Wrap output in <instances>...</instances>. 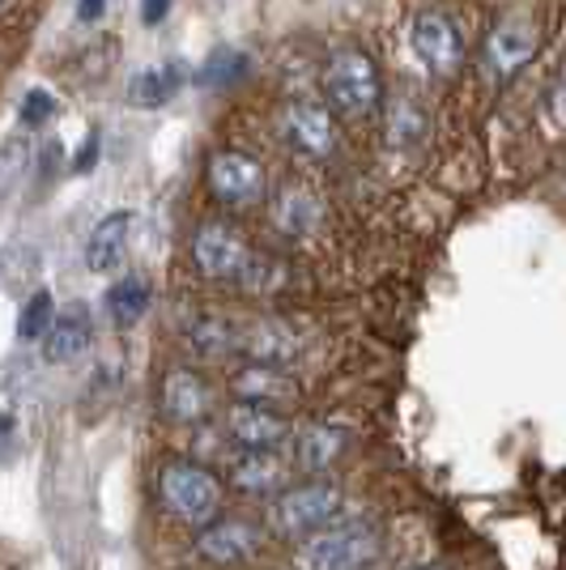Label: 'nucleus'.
I'll list each match as a JSON object with an SVG mask.
<instances>
[{
	"label": "nucleus",
	"instance_id": "f704fd0d",
	"mask_svg": "<svg viewBox=\"0 0 566 570\" xmlns=\"http://www.w3.org/2000/svg\"><path fill=\"white\" fill-rule=\"evenodd\" d=\"M0 4H4V0H0Z\"/></svg>",
	"mask_w": 566,
	"mask_h": 570
},
{
	"label": "nucleus",
	"instance_id": "ddd939ff",
	"mask_svg": "<svg viewBox=\"0 0 566 570\" xmlns=\"http://www.w3.org/2000/svg\"><path fill=\"white\" fill-rule=\"evenodd\" d=\"M238 350L247 354V362H256V366L285 371L290 362H299L303 341H299V328L285 324V320H256L247 333L238 336Z\"/></svg>",
	"mask_w": 566,
	"mask_h": 570
},
{
	"label": "nucleus",
	"instance_id": "f3484780",
	"mask_svg": "<svg viewBox=\"0 0 566 570\" xmlns=\"http://www.w3.org/2000/svg\"><path fill=\"white\" fill-rule=\"evenodd\" d=\"M350 448V434L332 422H315V426H303L299 439H294V469L299 473H329L332 464L345 455Z\"/></svg>",
	"mask_w": 566,
	"mask_h": 570
},
{
	"label": "nucleus",
	"instance_id": "bb28decb",
	"mask_svg": "<svg viewBox=\"0 0 566 570\" xmlns=\"http://www.w3.org/2000/svg\"><path fill=\"white\" fill-rule=\"evenodd\" d=\"M238 282L247 285L252 294H273V289L285 282V273H282V264L269 261V256H247L243 273H238Z\"/></svg>",
	"mask_w": 566,
	"mask_h": 570
},
{
	"label": "nucleus",
	"instance_id": "6e6552de",
	"mask_svg": "<svg viewBox=\"0 0 566 570\" xmlns=\"http://www.w3.org/2000/svg\"><path fill=\"white\" fill-rule=\"evenodd\" d=\"M541 51V26L528 13H507L486 39V69L495 77H511Z\"/></svg>",
	"mask_w": 566,
	"mask_h": 570
},
{
	"label": "nucleus",
	"instance_id": "aec40b11",
	"mask_svg": "<svg viewBox=\"0 0 566 570\" xmlns=\"http://www.w3.org/2000/svg\"><path fill=\"white\" fill-rule=\"evenodd\" d=\"M273 222H277V230L290 238H303L315 230V222H320V200L303 188H285L282 200L273 205Z\"/></svg>",
	"mask_w": 566,
	"mask_h": 570
},
{
	"label": "nucleus",
	"instance_id": "2f4dec72",
	"mask_svg": "<svg viewBox=\"0 0 566 570\" xmlns=\"http://www.w3.org/2000/svg\"><path fill=\"white\" fill-rule=\"evenodd\" d=\"M18 439V422H13V413H0V448H9Z\"/></svg>",
	"mask_w": 566,
	"mask_h": 570
},
{
	"label": "nucleus",
	"instance_id": "393cba45",
	"mask_svg": "<svg viewBox=\"0 0 566 570\" xmlns=\"http://www.w3.org/2000/svg\"><path fill=\"white\" fill-rule=\"evenodd\" d=\"M175 90H179V65L145 69V72H137V81H133V95H137L142 107H163V102H170Z\"/></svg>",
	"mask_w": 566,
	"mask_h": 570
},
{
	"label": "nucleus",
	"instance_id": "a211bd4d",
	"mask_svg": "<svg viewBox=\"0 0 566 570\" xmlns=\"http://www.w3.org/2000/svg\"><path fill=\"white\" fill-rule=\"evenodd\" d=\"M231 392H235V401L264 404V409H277V404H290L294 396H299V387L290 383V375H285V371L256 366V362H247L235 380H231Z\"/></svg>",
	"mask_w": 566,
	"mask_h": 570
},
{
	"label": "nucleus",
	"instance_id": "412c9836",
	"mask_svg": "<svg viewBox=\"0 0 566 570\" xmlns=\"http://www.w3.org/2000/svg\"><path fill=\"white\" fill-rule=\"evenodd\" d=\"M35 167V141L26 132H9L0 141V205L22 188L26 170Z\"/></svg>",
	"mask_w": 566,
	"mask_h": 570
},
{
	"label": "nucleus",
	"instance_id": "1a4fd4ad",
	"mask_svg": "<svg viewBox=\"0 0 566 570\" xmlns=\"http://www.w3.org/2000/svg\"><path fill=\"white\" fill-rule=\"evenodd\" d=\"M282 128L294 149H303L311 158H329L336 149V124L332 111L315 98H290L282 111Z\"/></svg>",
	"mask_w": 566,
	"mask_h": 570
},
{
	"label": "nucleus",
	"instance_id": "cd10ccee",
	"mask_svg": "<svg viewBox=\"0 0 566 570\" xmlns=\"http://www.w3.org/2000/svg\"><path fill=\"white\" fill-rule=\"evenodd\" d=\"M18 116H22L26 132H30V128H43V124L56 116V95H51V90H43V86H30V90L22 95Z\"/></svg>",
	"mask_w": 566,
	"mask_h": 570
},
{
	"label": "nucleus",
	"instance_id": "f257e3e1",
	"mask_svg": "<svg viewBox=\"0 0 566 570\" xmlns=\"http://www.w3.org/2000/svg\"><path fill=\"white\" fill-rule=\"evenodd\" d=\"M383 537L371 520H336L299 541L290 567L294 570H367L379 562Z\"/></svg>",
	"mask_w": 566,
	"mask_h": 570
},
{
	"label": "nucleus",
	"instance_id": "c756f323",
	"mask_svg": "<svg viewBox=\"0 0 566 570\" xmlns=\"http://www.w3.org/2000/svg\"><path fill=\"white\" fill-rule=\"evenodd\" d=\"M170 13V0H142V22L145 26H163Z\"/></svg>",
	"mask_w": 566,
	"mask_h": 570
},
{
	"label": "nucleus",
	"instance_id": "a878e982",
	"mask_svg": "<svg viewBox=\"0 0 566 570\" xmlns=\"http://www.w3.org/2000/svg\"><path fill=\"white\" fill-rule=\"evenodd\" d=\"M247 72V56L243 51H235V48H217L201 65V72H196V81L201 86H209V90H222V86H231V81H238Z\"/></svg>",
	"mask_w": 566,
	"mask_h": 570
},
{
	"label": "nucleus",
	"instance_id": "4be33fe9",
	"mask_svg": "<svg viewBox=\"0 0 566 570\" xmlns=\"http://www.w3.org/2000/svg\"><path fill=\"white\" fill-rule=\"evenodd\" d=\"M188 345L201 357H226L231 350H238V333L222 315H196L188 324Z\"/></svg>",
	"mask_w": 566,
	"mask_h": 570
},
{
	"label": "nucleus",
	"instance_id": "473e14b6",
	"mask_svg": "<svg viewBox=\"0 0 566 570\" xmlns=\"http://www.w3.org/2000/svg\"><path fill=\"white\" fill-rule=\"evenodd\" d=\"M0 282H4V252H0Z\"/></svg>",
	"mask_w": 566,
	"mask_h": 570
},
{
	"label": "nucleus",
	"instance_id": "7c9ffc66",
	"mask_svg": "<svg viewBox=\"0 0 566 570\" xmlns=\"http://www.w3.org/2000/svg\"><path fill=\"white\" fill-rule=\"evenodd\" d=\"M103 13H107V0H81V4H77V18H81V22H98Z\"/></svg>",
	"mask_w": 566,
	"mask_h": 570
},
{
	"label": "nucleus",
	"instance_id": "f8f14e48",
	"mask_svg": "<svg viewBox=\"0 0 566 570\" xmlns=\"http://www.w3.org/2000/svg\"><path fill=\"white\" fill-rule=\"evenodd\" d=\"M260 541H264L260 528H252L247 520H222L217 515L196 532V553L213 567H235V562H247L256 553Z\"/></svg>",
	"mask_w": 566,
	"mask_h": 570
},
{
	"label": "nucleus",
	"instance_id": "72a5a7b5",
	"mask_svg": "<svg viewBox=\"0 0 566 570\" xmlns=\"http://www.w3.org/2000/svg\"><path fill=\"white\" fill-rule=\"evenodd\" d=\"M418 570H443V567H418Z\"/></svg>",
	"mask_w": 566,
	"mask_h": 570
},
{
	"label": "nucleus",
	"instance_id": "b1692460",
	"mask_svg": "<svg viewBox=\"0 0 566 570\" xmlns=\"http://www.w3.org/2000/svg\"><path fill=\"white\" fill-rule=\"evenodd\" d=\"M422 137H426V116L418 111V102L413 98L388 102V141L397 145V149H409V145H418Z\"/></svg>",
	"mask_w": 566,
	"mask_h": 570
},
{
	"label": "nucleus",
	"instance_id": "0eeeda50",
	"mask_svg": "<svg viewBox=\"0 0 566 570\" xmlns=\"http://www.w3.org/2000/svg\"><path fill=\"white\" fill-rule=\"evenodd\" d=\"M247 256H252V247L231 222H205L192 238V261L209 282H238Z\"/></svg>",
	"mask_w": 566,
	"mask_h": 570
},
{
	"label": "nucleus",
	"instance_id": "423d86ee",
	"mask_svg": "<svg viewBox=\"0 0 566 570\" xmlns=\"http://www.w3.org/2000/svg\"><path fill=\"white\" fill-rule=\"evenodd\" d=\"M209 191L222 205H231V209H252L269 191V175H264V167L252 154L222 149V154H213L209 163Z\"/></svg>",
	"mask_w": 566,
	"mask_h": 570
},
{
	"label": "nucleus",
	"instance_id": "5701e85b",
	"mask_svg": "<svg viewBox=\"0 0 566 570\" xmlns=\"http://www.w3.org/2000/svg\"><path fill=\"white\" fill-rule=\"evenodd\" d=\"M51 320H56V298H51V289H35L22 303V311H18V341H22V345H39V341L48 336Z\"/></svg>",
	"mask_w": 566,
	"mask_h": 570
},
{
	"label": "nucleus",
	"instance_id": "39448f33",
	"mask_svg": "<svg viewBox=\"0 0 566 570\" xmlns=\"http://www.w3.org/2000/svg\"><path fill=\"white\" fill-rule=\"evenodd\" d=\"M409 51H413V60L426 72L451 77V72L460 69V60H465V39H460V30H456V22H451L448 13L422 9L409 22Z\"/></svg>",
	"mask_w": 566,
	"mask_h": 570
},
{
	"label": "nucleus",
	"instance_id": "f03ea898",
	"mask_svg": "<svg viewBox=\"0 0 566 570\" xmlns=\"http://www.w3.org/2000/svg\"><path fill=\"white\" fill-rule=\"evenodd\" d=\"M163 507L188 528H205L222 515V481L196 460H166L158 469Z\"/></svg>",
	"mask_w": 566,
	"mask_h": 570
},
{
	"label": "nucleus",
	"instance_id": "6ab92c4d",
	"mask_svg": "<svg viewBox=\"0 0 566 570\" xmlns=\"http://www.w3.org/2000/svg\"><path fill=\"white\" fill-rule=\"evenodd\" d=\"M103 307H107V320H111L116 328H133V324H142L145 311H149V282L137 277V273L119 277V282H111V289H107Z\"/></svg>",
	"mask_w": 566,
	"mask_h": 570
},
{
	"label": "nucleus",
	"instance_id": "7ed1b4c3",
	"mask_svg": "<svg viewBox=\"0 0 566 570\" xmlns=\"http://www.w3.org/2000/svg\"><path fill=\"white\" fill-rule=\"evenodd\" d=\"M341 507H345V494L332 481H308V485L282 490L273 499L269 523H273V532H282L290 541H303L311 532H320V528L341 520Z\"/></svg>",
	"mask_w": 566,
	"mask_h": 570
},
{
	"label": "nucleus",
	"instance_id": "2eb2a0df",
	"mask_svg": "<svg viewBox=\"0 0 566 570\" xmlns=\"http://www.w3.org/2000/svg\"><path fill=\"white\" fill-rule=\"evenodd\" d=\"M158 404H163V417L184 422V426H196V422H205V417H209L213 392H209V383L201 380L196 371L175 366V371L163 380V396H158Z\"/></svg>",
	"mask_w": 566,
	"mask_h": 570
},
{
	"label": "nucleus",
	"instance_id": "dca6fc26",
	"mask_svg": "<svg viewBox=\"0 0 566 570\" xmlns=\"http://www.w3.org/2000/svg\"><path fill=\"white\" fill-rule=\"evenodd\" d=\"M226 473H231V485L243 490V494H256V499H273V494H282L285 481H290V469H285V460L277 452H235L231 455V464H226Z\"/></svg>",
	"mask_w": 566,
	"mask_h": 570
},
{
	"label": "nucleus",
	"instance_id": "20e7f679",
	"mask_svg": "<svg viewBox=\"0 0 566 570\" xmlns=\"http://www.w3.org/2000/svg\"><path fill=\"white\" fill-rule=\"evenodd\" d=\"M324 95L345 116H375L379 102H383V81H379L375 60L358 48L332 51L329 69H324Z\"/></svg>",
	"mask_w": 566,
	"mask_h": 570
},
{
	"label": "nucleus",
	"instance_id": "4468645a",
	"mask_svg": "<svg viewBox=\"0 0 566 570\" xmlns=\"http://www.w3.org/2000/svg\"><path fill=\"white\" fill-rule=\"evenodd\" d=\"M133 230H137V217L128 209H116L98 222L90 238H86V268L90 273H119L128 261V247H133Z\"/></svg>",
	"mask_w": 566,
	"mask_h": 570
},
{
	"label": "nucleus",
	"instance_id": "9b49d317",
	"mask_svg": "<svg viewBox=\"0 0 566 570\" xmlns=\"http://www.w3.org/2000/svg\"><path fill=\"white\" fill-rule=\"evenodd\" d=\"M90 345H95V315H90L86 303L56 307V320H51L48 336L39 341L48 366H69V362H77Z\"/></svg>",
	"mask_w": 566,
	"mask_h": 570
},
{
	"label": "nucleus",
	"instance_id": "c85d7f7f",
	"mask_svg": "<svg viewBox=\"0 0 566 570\" xmlns=\"http://www.w3.org/2000/svg\"><path fill=\"white\" fill-rule=\"evenodd\" d=\"M98 154H103V137H98V128H90L81 149H77V158H72V175H90L98 167Z\"/></svg>",
	"mask_w": 566,
	"mask_h": 570
},
{
	"label": "nucleus",
	"instance_id": "9d476101",
	"mask_svg": "<svg viewBox=\"0 0 566 570\" xmlns=\"http://www.w3.org/2000/svg\"><path fill=\"white\" fill-rule=\"evenodd\" d=\"M226 434L238 443V452H277L290 439V422L277 409L235 401L226 409Z\"/></svg>",
	"mask_w": 566,
	"mask_h": 570
}]
</instances>
